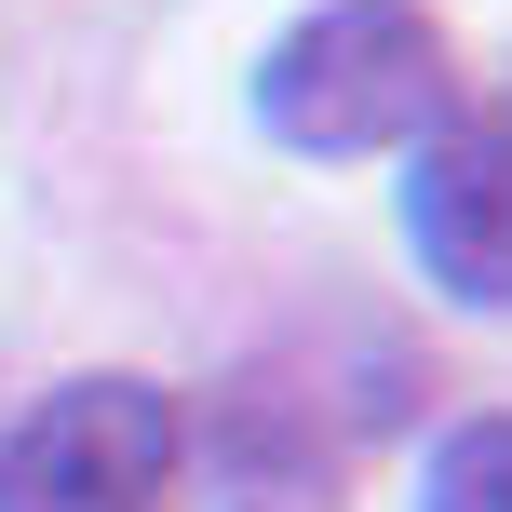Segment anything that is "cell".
Here are the masks:
<instances>
[{
  "mask_svg": "<svg viewBox=\"0 0 512 512\" xmlns=\"http://www.w3.org/2000/svg\"><path fill=\"white\" fill-rule=\"evenodd\" d=\"M405 243L445 297H512V122H432L405 162Z\"/></svg>",
  "mask_w": 512,
  "mask_h": 512,
  "instance_id": "3",
  "label": "cell"
},
{
  "mask_svg": "<svg viewBox=\"0 0 512 512\" xmlns=\"http://www.w3.org/2000/svg\"><path fill=\"white\" fill-rule=\"evenodd\" d=\"M459 95V54L418 0H324L270 41L256 68V122L310 162H378V149H418Z\"/></svg>",
  "mask_w": 512,
  "mask_h": 512,
  "instance_id": "1",
  "label": "cell"
},
{
  "mask_svg": "<svg viewBox=\"0 0 512 512\" xmlns=\"http://www.w3.org/2000/svg\"><path fill=\"white\" fill-rule=\"evenodd\" d=\"M418 512H512V418H459V432L432 445Z\"/></svg>",
  "mask_w": 512,
  "mask_h": 512,
  "instance_id": "4",
  "label": "cell"
},
{
  "mask_svg": "<svg viewBox=\"0 0 512 512\" xmlns=\"http://www.w3.org/2000/svg\"><path fill=\"white\" fill-rule=\"evenodd\" d=\"M176 445L189 432L149 378H68L0 432V512H162Z\"/></svg>",
  "mask_w": 512,
  "mask_h": 512,
  "instance_id": "2",
  "label": "cell"
}]
</instances>
